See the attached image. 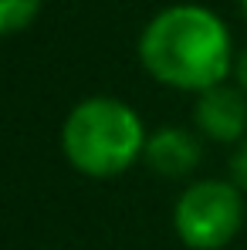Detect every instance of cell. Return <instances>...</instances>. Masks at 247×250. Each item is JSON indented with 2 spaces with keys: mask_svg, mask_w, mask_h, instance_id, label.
Masks as SVG:
<instances>
[{
  "mask_svg": "<svg viewBox=\"0 0 247 250\" xmlns=\"http://www.w3.org/2000/svg\"><path fill=\"white\" fill-rule=\"evenodd\" d=\"M139 61L163 88L203 95L234 78V38L200 3H169L139 34Z\"/></svg>",
  "mask_w": 247,
  "mask_h": 250,
  "instance_id": "cell-1",
  "label": "cell"
},
{
  "mask_svg": "<svg viewBox=\"0 0 247 250\" xmlns=\"http://www.w3.org/2000/svg\"><path fill=\"white\" fill-rule=\"evenodd\" d=\"M149 128L115 95H91L71 105L61 122V156L78 176L115 179L146 156Z\"/></svg>",
  "mask_w": 247,
  "mask_h": 250,
  "instance_id": "cell-2",
  "label": "cell"
},
{
  "mask_svg": "<svg viewBox=\"0 0 247 250\" xmlns=\"http://www.w3.org/2000/svg\"><path fill=\"white\" fill-rule=\"evenodd\" d=\"M244 193L230 179H197L173 203V233L190 250H224L244 230Z\"/></svg>",
  "mask_w": 247,
  "mask_h": 250,
  "instance_id": "cell-3",
  "label": "cell"
},
{
  "mask_svg": "<svg viewBox=\"0 0 247 250\" xmlns=\"http://www.w3.org/2000/svg\"><path fill=\"white\" fill-rule=\"evenodd\" d=\"M193 125H197L200 139L220 142V146H237L241 139H247V95L230 82L197 95Z\"/></svg>",
  "mask_w": 247,
  "mask_h": 250,
  "instance_id": "cell-4",
  "label": "cell"
},
{
  "mask_svg": "<svg viewBox=\"0 0 247 250\" xmlns=\"http://www.w3.org/2000/svg\"><path fill=\"white\" fill-rule=\"evenodd\" d=\"M200 159H203V142L197 132L183 125H163L149 132L146 156H142V163L166 179H186L190 172H197Z\"/></svg>",
  "mask_w": 247,
  "mask_h": 250,
  "instance_id": "cell-5",
  "label": "cell"
},
{
  "mask_svg": "<svg viewBox=\"0 0 247 250\" xmlns=\"http://www.w3.org/2000/svg\"><path fill=\"white\" fill-rule=\"evenodd\" d=\"M41 3L44 0H0V38L27 31L38 21Z\"/></svg>",
  "mask_w": 247,
  "mask_h": 250,
  "instance_id": "cell-6",
  "label": "cell"
},
{
  "mask_svg": "<svg viewBox=\"0 0 247 250\" xmlns=\"http://www.w3.org/2000/svg\"><path fill=\"white\" fill-rule=\"evenodd\" d=\"M227 179L247 193V139H241L237 146H234V152H230V163H227Z\"/></svg>",
  "mask_w": 247,
  "mask_h": 250,
  "instance_id": "cell-7",
  "label": "cell"
},
{
  "mask_svg": "<svg viewBox=\"0 0 247 250\" xmlns=\"http://www.w3.org/2000/svg\"><path fill=\"white\" fill-rule=\"evenodd\" d=\"M234 84L247 95V47L237 54V61H234Z\"/></svg>",
  "mask_w": 247,
  "mask_h": 250,
  "instance_id": "cell-8",
  "label": "cell"
},
{
  "mask_svg": "<svg viewBox=\"0 0 247 250\" xmlns=\"http://www.w3.org/2000/svg\"><path fill=\"white\" fill-rule=\"evenodd\" d=\"M241 10H244V14H247V0H241Z\"/></svg>",
  "mask_w": 247,
  "mask_h": 250,
  "instance_id": "cell-9",
  "label": "cell"
}]
</instances>
